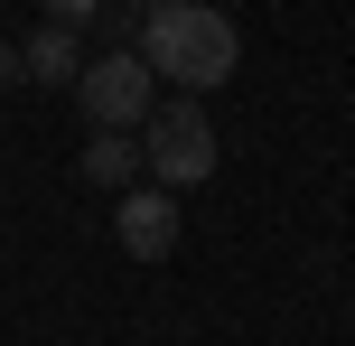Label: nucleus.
Masks as SVG:
<instances>
[{"label": "nucleus", "mask_w": 355, "mask_h": 346, "mask_svg": "<svg viewBox=\"0 0 355 346\" xmlns=\"http://www.w3.org/2000/svg\"><path fill=\"white\" fill-rule=\"evenodd\" d=\"M141 168L159 187H196L215 168V122L196 103H159V112H150V141H141Z\"/></svg>", "instance_id": "7ed1b4c3"}, {"label": "nucleus", "mask_w": 355, "mask_h": 346, "mask_svg": "<svg viewBox=\"0 0 355 346\" xmlns=\"http://www.w3.org/2000/svg\"><path fill=\"white\" fill-rule=\"evenodd\" d=\"M75 168H85L94 187H141V141H131V131H94Z\"/></svg>", "instance_id": "423d86ee"}, {"label": "nucleus", "mask_w": 355, "mask_h": 346, "mask_svg": "<svg viewBox=\"0 0 355 346\" xmlns=\"http://www.w3.org/2000/svg\"><path fill=\"white\" fill-rule=\"evenodd\" d=\"M0 75H19V47H0Z\"/></svg>", "instance_id": "6e6552de"}, {"label": "nucleus", "mask_w": 355, "mask_h": 346, "mask_svg": "<svg viewBox=\"0 0 355 346\" xmlns=\"http://www.w3.org/2000/svg\"><path fill=\"white\" fill-rule=\"evenodd\" d=\"M141 10H159V0H141Z\"/></svg>", "instance_id": "1a4fd4ad"}, {"label": "nucleus", "mask_w": 355, "mask_h": 346, "mask_svg": "<svg viewBox=\"0 0 355 346\" xmlns=\"http://www.w3.org/2000/svg\"><path fill=\"white\" fill-rule=\"evenodd\" d=\"M19 75H37V85H75V75H85V56H75V28H37L28 47H19Z\"/></svg>", "instance_id": "39448f33"}, {"label": "nucleus", "mask_w": 355, "mask_h": 346, "mask_svg": "<svg viewBox=\"0 0 355 346\" xmlns=\"http://www.w3.org/2000/svg\"><path fill=\"white\" fill-rule=\"evenodd\" d=\"M75 103H85L94 131H131V122H150V56H141V47L94 56V66L75 75Z\"/></svg>", "instance_id": "f03ea898"}, {"label": "nucleus", "mask_w": 355, "mask_h": 346, "mask_svg": "<svg viewBox=\"0 0 355 346\" xmlns=\"http://www.w3.org/2000/svg\"><path fill=\"white\" fill-rule=\"evenodd\" d=\"M112 225H122V253L159 262L168 243H178V225H187V216H178V187H122V216H112Z\"/></svg>", "instance_id": "20e7f679"}, {"label": "nucleus", "mask_w": 355, "mask_h": 346, "mask_svg": "<svg viewBox=\"0 0 355 346\" xmlns=\"http://www.w3.org/2000/svg\"><path fill=\"white\" fill-rule=\"evenodd\" d=\"M141 56H150V75H168V85L215 94L234 66H243V37H234V19L206 10V0H159L150 28H141Z\"/></svg>", "instance_id": "f257e3e1"}, {"label": "nucleus", "mask_w": 355, "mask_h": 346, "mask_svg": "<svg viewBox=\"0 0 355 346\" xmlns=\"http://www.w3.org/2000/svg\"><path fill=\"white\" fill-rule=\"evenodd\" d=\"M47 19H56V28H94V19H103V0H47Z\"/></svg>", "instance_id": "0eeeda50"}]
</instances>
